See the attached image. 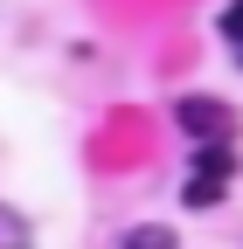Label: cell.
Instances as JSON below:
<instances>
[{
	"instance_id": "obj_1",
	"label": "cell",
	"mask_w": 243,
	"mask_h": 249,
	"mask_svg": "<svg viewBox=\"0 0 243 249\" xmlns=\"http://www.w3.org/2000/svg\"><path fill=\"white\" fill-rule=\"evenodd\" d=\"M181 124L208 145V139H229V104H208V97H188L181 104Z\"/></svg>"
},
{
	"instance_id": "obj_2",
	"label": "cell",
	"mask_w": 243,
	"mask_h": 249,
	"mask_svg": "<svg viewBox=\"0 0 243 249\" xmlns=\"http://www.w3.org/2000/svg\"><path fill=\"white\" fill-rule=\"evenodd\" d=\"M0 249H35V242H28V222L7 214V208H0Z\"/></svg>"
},
{
	"instance_id": "obj_3",
	"label": "cell",
	"mask_w": 243,
	"mask_h": 249,
	"mask_svg": "<svg viewBox=\"0 0 243 249\" xmlns=\"http://www.w3.org/2000/svg\"><path fill=\"white\" fill-rule=\"evenodd\" d=\"M125 249H181V242H174V229H132Z\"/></svg>"
},
{
	"instance_id": "obj_4",
	"label": "cell",
	"mask_w": 243,
	"mask_h": 249,
	"mask_svg": "<svg viewBox=\"0 0 243 249\" xmlns=\"http://www.w3.org/2000/svg\"><path fill=\"white\" fill-rule=\"evenodd\" d=\"M223 42H229L236 62H243V0H236V7H223Z\"/></svg>"
}]
</instances>
